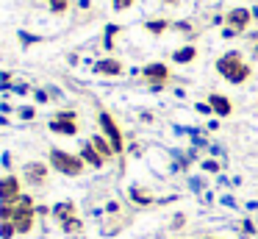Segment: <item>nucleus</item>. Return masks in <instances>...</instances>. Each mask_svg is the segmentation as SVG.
I'll use <instances>...</instances> for the list:
<instances>
[{
    "label": "nucleus",
    "instance_id": "f257e3e1",
    "mask_svg": "<svg viewBox=\"0 0 258 239\" xmlns=\"http://www.w3.org/2000/svg\"><path fill=\"white\" fill-rule=\"evenodd\" d=\"M217 70H219V75L222 78H228L230 83H241L247 75H250V67L241 61V56L239 53H228V56H222V59L217 61Z\"/></svg>",
    "mask_w": 258,
    "mask_h": 239
},
{
    "label": "nucleus",
    "instance_id": "f03ea898",
    "mask_svg": "<svg viewBox=\"0 0 258 239\" xmlns=\"http://www.w3.org/2000/svg\"><path fill=\"white\" fill-rule=\"evenodd\" d=\"M12 222L17 225L20 233H28L31 225H34V200H31V198H20L17 203L12 206Z\"/></svg>",
    "mask_w": 258,
    "mask_h": 239
},
{
    "label": "nucleus",
    "instance_id": "7ed1b4c3",
    "mask_svg": "<svg viewBox=\"0 0 258 239\" xmlns=\"http://www.w3.org/2000/svg\"><path fill=\"white\" fill-rule=\"evenodd\" d=\"M50 164L64 175H81V170H84V161L67 150H50Z\"/></svg>",
    "mask_w": 258,
    "mask_h": 239
},
{
    "label": "nucleus",
    "instance_id": "20e7f679",
    "mask_svg": "<svg viewBox=\"0 0 258 239\" xmlns=\"http://www.w3.org/2000/svg\"><path fill=\"white\" fill-rule=\"evenodd\" d=\"M56 217L61 220V228H64L67 233L81 231V222H78V217H75V206H73V203H61V206H56Z\"/></svg>",
    "mask_w": 258,
    "mask_h": 239
},
{
    "label": "nucleus",
    "instance_id": "39448f33",
    "mask_svg": "<svg viewBox=\"0 0 258 239\" xmlns=\"http://www.w3.org/2000/svg\"><path fill=\"white\" fill-rule=\"evenodd\" d=\"M20 200V183L17 178H0V203L3 206H14Z\"/></svg>",
    "mask_w": 258,
    "mask_h": 239
},
{
    "label": "nucleus",
    "instance_id": "423d86ee",
    "mask_svg": "<svg viewBox=\"0 0 258 239\" xmlns=\"http://www.w3.org/2000/svg\"><path fill=\"white\" fill-rule=\"evenodd\" d=\"M100 125H103V131H106V136L111 139V148H114V150H122V133H119L117 122H114L111 117L106 114V111L100 114Z\"/></svg>",
    "mask_w": 258,
    "mask_h": 239
},
{
    "label": "nucleus",
    "instance_id": "0eeeda50",
    "mask_svg": "<svg viewBox=\"0 0 258 239\" xmlns=\"http://www.w3.org/2000/svg\"><path fill=\"white\" fill-rule=\"evenodd\" d=\"M247 22H250V11H247V9H233V11L228 14V31H225V33L230 36V33L244 31Z\"/></svg>",
    "mask_w": 258,
    "mask_h": 239
},
{
    "label": "nucleus",
    "instance_id": "6e6552de",
    "mask_svg": "<svg viewBox=\"0 0 258 239\" xmlns=\"http://www.w3.org/2000/svg\"><path fill=\"white\" fill-rule=\"evenodd\" d=\"M50 128H53V131H58V133H67V136H70V133H78V122L73 120V114H61L58 120L50 122Z\"/></svg>",
    "mask_w": 258,
    "mask_h": 239
},
{
    "label": "nucleus",
    "instance_id": "1a4fd4ad",
    "mask_svg": "<svg viewBox=\"0 0 258 239\" xmlns=\"http://www.w3.org/2000/svg\"><path fill=\"white\" fill-rule=\"evenodd\" d=\"M25 178H28L31 183H34V186H42V183H45V178H47V170H45V164H28L25 167Z\"/></svg>",
    "mask_w": 258,
    "mask_h": 239
},
{
    "label": "nucleus",
    "instance_id": "9d476101",
    "mask_svg": "<svg viewBox=\"0 0 258 239\" xmlns=\"http://www.w3.org/2000/svg\"><path fill=\"white\" fill-rule=\"evenodd\" d=\"M145 75L150 78L153 83H161V81H167V78H169V70H167L164 64H150V67L145 70Z\"/></svg>",
    "mask_w": 258,
    "mask_h": 239
},
{
    "label": "nucleus",
    "instance_id": "9b49d317",
    "mask_svg": "<svg viewBox=\"0 0 258 239\" xmlns=\"http://www.w3.org/2000/svg\"><path fill=\"white\" fill-rule=\"evenodd\" d=\"M208 103H211V109L217 111V114H222V117L230 114V100H225L222 94H211V98H208Z\"/></svg>",
    "mask_w": 258,
    "mask_h": 239
},
{
    "label": "nucleus",
    "instance_id": "f8f14e48",
    "mask_svg": "<svg viewBox=\"0 0 258 239\" xmlns=\"http://www.w3.org/2000/svg\"><path fill=\"white\" fill-rule=\"evenodd\" d=\"M81 156H84V161H89L92 167H103V156L95 150V145H92V142H89V145H84V150H81Z\"/></svg>",
    "mask_w": 258,
    "mask_h": 239
},
{
    "label": "nucleus",
    "instance_id": "ddd939ff",
    "mask_svg": "<svg viewBox=\"0 0 258 239\" xmlns=\"http://www.w3.org/2000/svg\"><path fill=\"white\" fill-rule=\"evenodd\" d=\"M95 70L103 72V75H119V72H122V64H119V61H97Z\"/></svg>",
    "mask_w": 258,
    "mask_h": 239
},
{
    "label": "nucleus",
    "instance_id": "4468645a",
    "mask_svg": "<svg viewBox=\"0 0 258 239\" xmlns=\"http://www.w3.org/2000/svg\"><path fill=\"white\" fill-rule=\"evenodd\" d=\"M92 145H95V150L103 156V161H106V159H111V150H114V148H108V145H106V139H103V136H95V139H92Z\"/></svg>",
    "mask_w": 258,
    "mask_h": 239
},
{
    "label": "nucleus",
    "instance_id": "2eb2a0df",
    "mask_svg": "<svg viewBox=\"0 0 258 239\" xmlns=\"http://www.w3.org/2000/svg\"><path fill=\"white\" fill-rule=\"evenodd\" d=\"M14 233H17V225H14L12 220H0V236H3V239H12Z\"/></svg>",
    "mask_w": 258,
    "mask_h": 239
},
{
    "label": "nucleus",
    "instance_id": "dca6fc26",
    "mask_svg": "<svg viewBox=\"0 0 258 239\" xmlns=\"http://www.w3.org/2000/svg\"><path fill=\"white\" fill-rule=\"evenodd\" d=\"M191 59H195V47H180L175 53V61H191Z\"/></svg>",
    "mask_w": 258,
    "mask_h": 239
},
{
    "label": "nucleus",
    "instance_id": "f3484780",
    "mask_svg": "<svg viewBox=\"0 0 258 239\" xmlns=\"http://www.w3.org/2000/svg\"><path fill=\"white\" fill-rule=\"evenodd\" d=\"M131 195H134V200H136V203H142V206L153 203V200H150V195H147V192H142V189H134Z\"/></svg>",
    "mask_w": 258,
    "mask_h": 239
},
{
    "label": "nucleus",
    "instance_id": "a211bd4d",
    "mask_svg": "<svg viewBox=\"0 0 258 239\" xmlns=\"http://www.w3.org/2000/svg\"><path fill=\"white\" fill-rule=\"evenodd\" d=\"M147 28H150L153 33H158V31H164V28H167V22H161V20H153V22H147Z\"/></svg>",
    "mask_w": 258,
    "mask_h": 239
},
{
    "label": "nucleus",
    "instance_id": "6ab92c4d",
    "mask_svg": "<svg viewBox=\"0 0 258 239\" xmlns=\"http://www.w3.org/2000/svg\"><path fill=\"white\" fill-rule=\"evenodd\" d=\"M50 6H53V11H64L67 9V0H50Z\"/></svg>",
    "mask_w": 258,
    "mask_h": 239
},
{
    "label": "nucleus",
    "instance_id": "aec40b11",
    "mask_svg": "<svg viewBox=\"0 0 258 239\" xmlns=\"http://www.w3.org/2000/svg\"><path fill=\"white\" fill-rule=\"evenodd\" d=\"M131 3H134V0H114V9H117V11H122V9H128Z\"/></svg>",
    "mask_w": 258,
    "mask_h": 239
},
{
    "label": "nucleus",
    "instance_id": "412c9836",
    "mask_svg": "<svg viewBox=\"0 0 258 239\" xmlns=\"http://www.w3.org/2000/svg\"><path fill=\"white\" fill-rule=\"evenodd\" d=\"M167 3H178V0H167Z\"/></svg>",
    "mask_w": 258,
    "mask_h": 239
},
{
    "label": "nucleus",
    "instance_id": "4be33fe9",
    "mask_svg": "<svg viewBox=\"0 0 258 239\" xmlns=\"http://www.w3.org/2000/svg\"><path fill=\"white\" fill-rule=\"evenodd\" d=\"M206 239H214V236H206Z\"/></svg>",
    "mask_w": 258,
    "mask_h": 239
}]
</instances>
